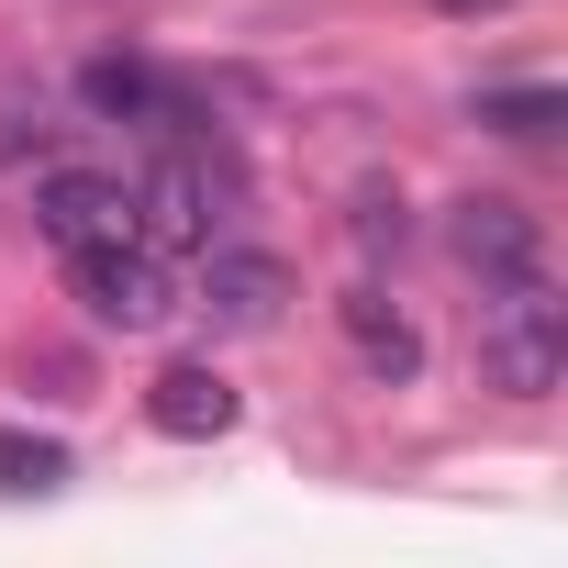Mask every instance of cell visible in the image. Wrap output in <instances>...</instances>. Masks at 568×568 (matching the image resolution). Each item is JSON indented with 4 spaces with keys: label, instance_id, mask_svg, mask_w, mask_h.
<instances>
[{
    "label": "cell",
    "instance_id": "obj_1",
    "mask_svg": "<svg viewBox=\"0 0 568 568\" xmlns=\"http://www.w3.org/2000/svg\"><path fill=\"white\" fill-rule=\"evenodd\" d=\"M479 368L490 390L513 402H546L568 379V302H557V278H501L490 313H479Z\"/></svg>",
    "mask_w": 568,
    "mask_h": 568
},
{
    "label": "cell",
    "instance_id": "obj_2",
    "mask_svg": "<svg viewBox=\"0 0 568 568\" xmlns=\"http://www.w3.org/2000/svg\"><path fill=\"white\" fill-rule=\"evenodd\" d=\"M68 291H79V302H90V324H112V335H156V324L179 313V278H168V256H156L145 234L68 245Z\"/></svg>",
    "mask_w": 568,
    "mask_h": 568
},
{
    "label": "cell",
    "instance_id": "obj_3",
    "mask_svg": "<svg viewBox=\"0 0 568 568\" xmlns=\"http://www.w3.org/2000/svg\"><path fill=\"white\" fill-rule=\"evenodd\" d=\"M134 223H145L156 245H212V234H223V179H212L201 134H168V156L134 179Z\"/></svg>",
    "mask_w": 568,
    "mask_h": 568
},
{
    "label": "cell",
    "instance_id": "obj_4",
    "mask_svg": "<svg viewBox=\"0 0 568 568\" xmlns=\"http://www.w3.org/2000/svg\"><path fill=\"white\" fill-rule=\"evenodd\" d=\"M79 101H90L101 123L156 134V145H168V134H201V101H190L179 79H156L145 57H90V68H79Z\"/></svg>",
    "mask_w": 568,
    "mask_h": 568
},
{
    "label": "cell",
    "instance_id": "obj_5",
    "mask_svg": "<svg viewBox=\"0 0 568 568\" xmlns=\"http://www.w3.org/2000/svg\"><path fill=\"white\" fill-rule=\"evenodd\" d=\"M34 234L68 256V245H101V234H145L134 223V179H101V168H45L34 179Z\"/></svg>",
    "mask_w": 568,
    "mask_h": 568
},
{
    "label": "cell",
    "instance_id": "obj_6",
    "mask_svg": "<svg viewBox=\"0 0 568 568\" xmlns=\"http://www.w3.org/2000/svg\"><path fill=\"white\" fill-rule=\"evenodd\" d=\"M446 245H457V267H479V291H501V278H546V223L524 201H457Z\"/></svg>",
    "mask_w": 568,
    "mask_h": 568
},
{
    "label": "cell",
    "instance_id": "obj_7",
    "mask_svg": "<svg viewBox=\"0 0 568 568\" xmlns=\"http://www.w3.org/2000/svg\"><path fill=\"white\" fill-rule=\"evenodd\" d=\"M278 302H291V267L267 245H201V313L212 324L256 335V324H278Z\"/></svg>",
    "mask_w": 568,
    "mask_h": 568
},
{
    "label": "cell",
    "instance_id": "obj_8",
    "mask_svg": "<svg viewBox=\"0 0 568 568\" xmlns=\"http://www.w3.org/2000/svg\"><path fill=\"white\" fill-rule=\"evenodd\" d=\"M145 424H156V435H179V446L234 435V379H223V368H168V379L145 390Z\"/></svg>",
    "mask_w": 568,
    "mask_h": 568
},
{
    "label": "cell",
    "instance_id": "obj_9",
    "mask_svg": "<svg viewBox=\"0 0 568 568\" xmlns=\"http://www.w3.org/2000/svg\"><path fill=\"white\" fill-rule=\"evenodd\" d=\"M335 324H346V346H357V368H368V379H413V368H424V335H413L379 291H346V302H335Z\"/></svg>",
    "mask_w": 568,
    "mask_h": 568
},
{
    "label": "cell",
    "instance_id": "obj_10",
    "mask_svg": "<svg viewBox=\"0 0 568 568\" xmlns=\"http://www.w3.org/2000/svg\"><path fill=\"white\" fill-rule=\"evenodd\" d=\"M468 112H479V123H490V134H513V145H546V134H557V123H568V101H557V90H546V79H535V90H479V101H468Z\"/></svg>",
    "mask_w": 568,
    "mask_h": 568
},
{
    "label": "cell",
    "instance_id": "obj_11",
    "mask_svg": "<svg viewBox=\"0 0 568 568\" xmlns=\"http://www.w3.org/2000/svg\"><path fill=\"white\" fill-rule=\"evenodd\" d=\"M57 479H68V446L57 435H0V490H12V501L23 490H57Z\"/></svg>",
    "mask_w": 568,
    "mask_h": 568
}]
</instances>
